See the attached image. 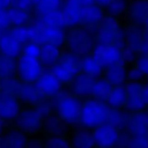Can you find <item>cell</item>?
Instances as JSON below:
<instances>
[{"mask_svg":"<svg viewBox=\"0 0 148 148\" xmlns=\"http://www.w3.org/2000/svg\"><path fill=\"white\" fill-rule=\"evenodd\" d=\"M118 139L116 133L114 130H103L95 134L94 140L98 147L112 148Z\"/></svg>","mask_w":148,"mask_h":148,"instance_id":"obj_1","label":"cell"},{"mask_svg":"<svg viewBox=\"0 0 148 148\" xmlns=\"http://www.w3.org/2000/svg\"><path fill=\"white\" fill-rule=\"evenodd\" d=\"M2 148H25V141L23 136L17 133H10L1 143Z\"/></svg>","mask_w":148,"mask_h":148,"instance_id":"obj_2","label":"cell"},{"mask_svg":"<svg viewBox=\"0 0 148 148\" xmlns=\"http://www.w3.org/2000/svg\"><path fill=\"white\" fill-rule=\"evenodd\" d=\"M95 140L89 137L81 136L75 139L73 143L74 148H92Z\"/></svg>","mask_w":148,"mask_h":148,"instance_id":"obj_3","label":"cell"},{"mask_svg":"<svg viewBox=\"0 0 148 148\" xmlns=\"http://www.w3.org/2000/svg\"><path fill=\"white\" fill-rule=\"evenodd\" d=\"M46 148H70L66 142L62 140H53L49 143Z\"/></svg>","mask_w":148,"mask_h":148,"instance_id":"obj_4","label":"cell"},{"mask_svg":"<svg viewBox=\"0 0 148 148\" xmlns=\"http://www.w3.org/2000/svg\"><path fill=\"white\" fill-rule=\"evenodd\" d=\"M129 148H148V140L144 138H137L130 145Z\"/></svg>","mask_w":148,"mask_h":148,"instance_id":"obj_5","label":"cell"},{"mask_svg":"<svg viewBox=\"0 0 148 148\" xmlns=\"http://www.w3.org/2000/svg\"><path fill=\"white\" fill-rule=\"evenodd\" d=\"M1 8H2V7L0 6V25H1L4 24V22H5V18H6L5 14L3 13Z\"/></svg>","mask_w":148,"mask_h":148,"instance_id":"obj_6","label":"cell"},{"mask_svg":"<svg viewBox=\"0 0 148 148\" xmlns=\"http://www.w3.org/2000/svg\"><path fill=\"white\" fill-rule=\"evenodd\" d=\"M27 148H43L41 145L38 143H31L30 144L27 145Z\"/></svg>","mask_w":148,"mask_h":148,"instance_id":"obj_7","label":"cell"},{"mask_svg":"<svg viewBox=\"0 0 148 148\" xmlns=\"http://www.w3.org/2000/svg\"><path fill=\"white\" fill-rule=\"evenodd\" d=\"M10 2V0H0V6L1 7H4V6L7 5Z\"/></svg>","mask_w":148,"mask_h":148,"instance_id":"obj_8","label":"cell"},{"mask_svg":"<svg viewBox=\"0 0 148 148\" xmlns=\"http://www.w3.org/2000/svg\"><path fill=\"white\" fill-rule=\"evenodd\" d=\"M1 130H2V124H1V121H0V132H1Z\"/></svg>","mask_w":148,"mask_h":148,"instance_id":"obj_9","label":"cell"},{"mask_svg":"<svg viewBox=\"0 0 148 148\" xmlns=\"http://www.w3.org/2000/svg\"><path fill=\"white\" fill-rule=\"evenodd\" d=\"M116 148H123V147H116Z\"/></svg>","mask_w":148,"mask_h":148,"instance_id":"obj_10","label":"cell"},{"mask_svg":"<svg viewBox=\"0 0 148 148\" xmlns=\"http://www.w3.org/2000/svg\"><path fill=\"white\" fill-rule=\"evenodd\" d=\"M98 148H102V147H98Z\"/></svg>","mask_w":148,"mask_h":148,"instance_id":"obj_11","label":"cell"}]
</instances>
